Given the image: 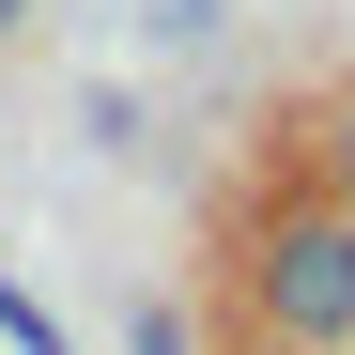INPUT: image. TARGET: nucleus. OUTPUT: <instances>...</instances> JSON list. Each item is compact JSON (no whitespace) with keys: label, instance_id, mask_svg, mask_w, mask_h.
<instances>
[{"label":"nucleus","instance_id":"20e7f679","mask_svg":"<svg viewBox=\"0 0 355 355\" xmlns=\"http://www.w3.org/2000/svg\"><path fill=\"white\" fill-rule=\"evenodd\" d=\"M324 201H355V93L324 108Z\"/></svg>","mask_w":355,"mask_h":355},{"label":"nucleus","instance_id":"39448f33","mask_svg":"<svg viewBox=\"0 0 355 355\" xmlns=\"http://www.w3.org/2000/svg\"><path fill=\"white\" fill-rule=\"evenodd\" d=\"M16 16H31V0H0V31H16Z\"/></svg>","mask_w":355,"mask_h":355},{"label":"nucleus","instance_id":"f257e3e1","mask_svg":"<svg viewBox=\"0 0 355 355\" xmlns=\"http://www.w3.org/2000/svg\"><path fill=\"white\" fill-rule=\"evenodd\" d=\"M248 309L278 355H355V201L293 186L248 216Z\"/></svg>","mask_w":355,"mask_h":355},{"label":"nucleus","instance_id":"7ed1b4c3","mask_svg":"<svg viewBox=\"0 0 355 355\" xmlns=\"http://www.w3.org/2000/svg\"><path fill=\"white\" fill-rule=\"evenodd\" d=\"M124 340H139V355H201V340H186V309H170V293H139V309H124Z\"/></svg>","mask_w":355,"mask_h":355},{"label":"nucleus","instance_id":"f03ea898","mask_svg":"<svg viewBox=\"0 0 355 355\" xmlns=\"http://www.w3.org/2000/svg\"><path fill=\"white\" fill-rule=\"evenodd\" d=\"M0 340H16V355H78V340H62V324H46V309H31V293H16V278H0Z\"/></svg>","mask_w":355,"mask_h":355}]
</instances>
